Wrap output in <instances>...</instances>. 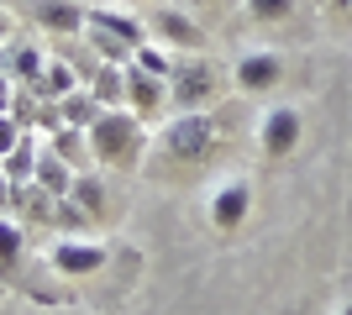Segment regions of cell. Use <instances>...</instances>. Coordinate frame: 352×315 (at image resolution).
Here are the masks:
<instances>
[{
    "instance_id": "12",
    "label": "cell",
    "mask_w": 352,
    "mask_h": 315,
    "mask_svg": "<svg viewBox=\"0 0 352 315\" xmlns=\"http://www.w3.org/2000/svg\"><path fill=\"white\" fill-rule=\"evenodd\" d=\"M37 179L53 189V195H69L74 184H69V163H63L58 152H47V158H37Z\"/></svg>"
},
{
    "instance_id": "23",
    "label": "cell",
    "mask_w": 352,
    "mask_h": 315,
    "mask_svg": "<svg viewBox=\"0 0 352 315\" xmlns=\"http://www.w3.org/2000/svg\"><path fill=\"white\" fill-rule=\"evenodd\" d=\"M331 5H342V11H352V0H331Z\"/></svg>"
},
{
    "instance_id": "8",
    "label": "cell",
    "mask_w": 352,
    "mask_h": 315,
    "mask_svg": "<svg viewBox=\"0 0 352 315\" xmlns=\"http://www.w3.org/2000/svg\"><path fill=\"white\" fill-rule=\"evenodd\" d=\"M100 116H105V105L95 100L89 90H74V95H63V126H95Z\"/></svg>"
},
{
    "instance_id": "4",
    "label": "cell",
    "mask_w": 352,
    "mask_h": 315,
    "mask_svg": "<svg viewBox=\"0 0 352 315\" xmlns=\"http://www.w3.org/2000/svg\"><path fill=\"white\" fill-rule=\"evenodd\" d=\"M248 205H252V189L242 179H232V184H221L216 195H210V221H216L221 231H232V226L248 215Z\"/></svg>"
},
{
    "instance_id": "18",
    "label": "cell",
    "mask_w": 352,
    "mask_h": 315,
    "mask_svg": "<svg viewBox=\"0 0 352 315\" xmlns=\"http://www.w3.org/2000/svg\"><path fill=\"white\" fill-rule=\"evenodd\" d=\"M137 69H147V74H168V53H153V47H142V53H137Z\"/></svg>"
},
{
    "instance_id": "2",
    "label": "cell",
    "mask_w": 352,
    "mask_h": 315,
    "mask_svg": "<svg viewBox=\"0 0 352 315\" xmlns=\"http://www.w3.org/2000/svg\"><path fill=\"white\" fill-rule=\"evenodd\" d=\"M210 121L206 116H179L163 126V148H168V158H206L210 152Z\"/></svg>"
},
{
    "instance_id": "10",
    "label": "cell",
    "mask_w": 352,
    "mask_h": 315,
    "mask_svg": "<svg viewBox=\"0 0 352 315\" xmlns=\"http://www.w3.org/2000/svg\"><path fill=\"white\" fill-rule=\"evenodd\" d=\"M153 27H158V37H163V43H174V47H195V43H200L195 21H190V16H179V11H163L158 21H153Z\"/></svg>"
},
{
    "instance_id": "7",
    "label": "cell",
    "mask_w": 352,
    "mask_h": 315,
    "mask_svg": "<svg viewBox=\"0 0 352 315\" xmlns=\"http://www.w3.org/2000/svg\"><path fill=\"white\" fill-rule=\"evenodd\" d=\"M126 95H132V105H137V110H153V105L163 100V79L132 63V69H126Z\"/></svg>"
},
{
    "instance_id": "20",
    "label": "cell",
    "mask_w": 352,
    "mask_h": 315,
    "mask_svg": "<svg viewBox=\"0 0 352 315\" xmlns=\"http://www.w3.org/2000/svg\"><path fill=\"white\" fill-rule=\"evenodd\" d=\"M11 152H16V116L11 121L0 116V158H11Z\"/></svg>"
},
{
    "instance_id": "19",
    "label": "cell",
    "mask_w": 352,
    "mask_h": 315,
    "mask_svg": "<svg viewBox=\"0 0 352 315\" xmlns=\"http://www.w3.org/2000/svg\"><path fill=\"white\" fill-rule=\"evenodd\" d=\"M32 168H37V163H32V148H16L11 163H6V174H11V179H27Z\"/></svg>"
},
{
    "instance_id": "13",
    "label": "cell",
    "mask_w": 352,
    "mask_h": 315,
    "mask_svg": "<svg viewBox=\"0 0 352 315\" xmlns=\"http://www.w3.org/2000/svg\"><path fill=\"white\" fill-rule=\"evenodd\" d=\"M37 21H43V27H69V32H79L89 16L79 11V5H58V0H53V5H43V11H37Z\"/></svg>"
},
{
    "instance_id": "25",
    "label": "cell",
    "mask_w": 352,
    "mask_h": 315,
    "mask_svg": "<svg viewBox=\"0 0 352 315\" xmlns=\"http://www.w3.org/2000/svg\"><path fill=\"white\" fill-rule=\"evenodd\" d=\"M190 5H200V0H190Z\"/></svg>"
},
{
    "instance_id": "11",
    "label": "cell",
    "mask_w": 352,
    "mask_h": 315,
    "mask_svg": "<svg viewBox=\"0 0 352 315\" xmlns=\"http://www.w3.org/2000/svg\"><path fill=\"white\" fill-rule=\"evenodd\" d=\"M58 158L69 168H89L95 148H89V137H79V126H58Z\"/></svg>"
},
{
    "instance_id": "6",
    "label": "cell",
    "mask_w": 352,
    "mask_h": 315,
    "mask_svg": "<svg viewBox=\"0 0 352 315\" xmlns=\"http://www.w3.org/2000/svg\"><path fill=\"white\" fill-rule=\"evenodd\" d=\"M53 263H58L63 273H89V268L105 263V253L95 242H58V247H53Z\"/></svg>"
},
{
    "instance_id": "1",
    "label": "cell",
    "mask_w": 352,
    "mask_h": 315,
    "mask_svg": "<svg viewBox=\"0 0 352 315\" xmlns=\"http://www.w3.org/2000/svg\"><path fill=\"white\" fill-rule=\"evenodd\" d=\"M89 148H95V158H105V163H132L137 148H142L137 116L132 110H105V116L89 126Z\"/></svg>"
},
{
    "instance_id": "14",
    "label": "cell",
    "mask_w": 352,
    "mask_h": 315,
    "mask_svg": "<svg viewBox=\"0 0 352 315\" xmlns=\"http://www.w3.org/2000/svg\"><path fill=\"white\" fill-rule=\"evenodd\" d=\"M37 95H74V69L69 63H47L37 79Z\"/></svg>"
},
{
    "instance_id": "3",
    "label": "cell",
    "mask_w": 352,
    "mask_h": 315,
    "mask_svg": "<svg viewBox=\"0 0 352 315\" xmlns=\"http://www.w3.org/2000/svg\"><path fill=\"white\" fill-rule=\"evenodd\" d=\"M300 148V110L294 105H274L263 116V152L268 158H289Z\"/></svg>"
},
{
    "instance_id": "5",
    "label": "cell",
    "mask_w": 352,
    "mask_h": 315,
    "mask_svg": "<svg viewBox=\"0 0 352 315\" xmlns=\"http://www.w3.org/2000/svg\"><path fill=\"white\" fill-rule=\"evenodd\" d=\"M279 74H284L279 53H248V58L236 63V84H242V90H274Z\"/></svg>"
},
{
    "instance_id": "22",
    "label": "cell",
    "mask_w": 352,
    "mask_h": 315,
    "mask_svg": "<svg viewBox=\"0 0 352 315\" xmlns=\"http://www.w3.org/2000/svg\"><path fill=\"white\" fill-rule=\"evenodd\" d=\"M6 32H11V16H6V11H0V37H6Z\"/></svg>"
},
{
    "instance_id": "17",
    "label": "cell",
    "mask_w": 352,
    "mask_h": 315,
    "mask_svg": "<svg viewBox=\"0 0 352 315\" xmlns=\"http://www.w3.org/2000/svg\"><path fill=\"white\" fill-rule=\"evenodd\" d=\"M43 69H47V63L37 58L32 47H21V53H16V79H32V84H37V79H43Z\"/></svg>"
},
{
    "instance_id": "21",
    "label": "cell",
    "mask_w": 352,
    "mask_h": 315,
    "mask_svg": "<svg viewBox=\"0 0 352 315\" xmlns=\"http://www.w3.org/2000/svg\"><path fill=\"white\" fill-rule=\"evenodd\" d=\"M16 242H21V237H16V226L0 221V257H16Z\"/></svg>"
},
{
    "instance_id": "24",
    "label": "cell",
    "mask_w": 352,
    "mask_h": 315,
    "mask_svg": "<svg viewBox=\"0 0 352 315\" xmlns=\"http://www.w3.org/2000/svg\"><path fill=\"white\" fill-rule=\"evenodd\" d=\"M342 315H352V305H347V310H342Z\"/></svg>"
},
{
    "instance_id": "15",
    "label": "cell",
    "mask_w": 352,
    "mask_h": 315,
    "mask_svg": "<svg viewBox=\"0 0 352 315\" xmlns=\"http://www.w3.org/2000/svg\"><path fill=\"white\" fill-rule=\"evenodd\" d=\"M69 200H74V205H79V210H100V200H105V189H100V184H95V179H89V174H85V179H74V189H69Z\"/></svg>"
},
{
    "instance_id": "9",
    "label": "cell",
    "mask_w": 352,
    "mask_h": 315,
    "mask_svg": "<svg viewBox=\"0 0 352 315\" xmlns=\"http://www.w3.org/2000/svg\"><path fill=\"white\" fill-rule=\"evenodd\" d=\"M174 100H179V105H200V100H210V69H179V79H174Z\"/></svg>"
},
{
    "instance_id": "16",
    "label": "cell",
    "mask_w": 352,
    "mask_h": 315,
    "mask_svg": "<svg viewBox=\"0 0 352 315\" xmlns=\"http://www.w3.org/2000/svg\"><path fill=\"white\" fill-rule=\"evenodd\" d=\"M248 11L258 16V21H284V16L294 11V0H248Z\"/></svg>"
}]
</instances>
